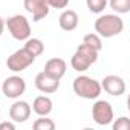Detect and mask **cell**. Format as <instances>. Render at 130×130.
Masks as SVG:
<instances>
[{
	"label": "cell",
	"mask_w": 130,
	"mask_h": 130,
	"mask_svg": "<svg viewBox=\"0 0 130 130\" xmlns=\"http://www.w3.org/2000/svg\"><path fill=\"white\" fill-rule=\"evenodd\" d=\"M77 52H80L83 57H86L92 64H93V63H96V60H98V51H95V49L89 47V46H87V44H84V43H81V44L77 47Z\"/></svg>",
	"instance_id": "e0dca14e"
},
{
	"label": "cell",
	"mask_w": 130,
	"mask_h": 130,
	"mask_svg": "<svg viewBox=\"0 0 130 130\" xmlns=\"http://www.w3.org/2000/svg\"><path fill=\"white\" fill-rule=\"evenodd\" d=\"M83 43H84V44H87L89 47H92V49L98 51V52L103 49V40H101V37H100L96 32L86 34V35L83 37Z\"/></svg>",
	"instance_id": "2e32d148"
},
{
	"label": "cell",
	"mask_w": 130,
	"mask_h": 130,
	"mask_svg": "<svg viewBox=\"0 0 130 130\" xmlns=\"http://www.w3.org/2000/svg\"><path fill=\"white\" fill-rule=\"evenodd\" d=\"M86 3H87V8L90 12L100 14L104 11V8L107 5V0H86Z\"/></svg>",
	"instance_id": "ffe728a7"
},
{
	"label": "cell",
	"mask_w": 130,
	"mask_h": 130,
	"mask_svg": "<svg viewBox=\"0 0 130 130\" xmlns=\"http://www.w3.org/2000/svg\"><path fill=\"white\" fill-rule=\"evenodd\" d=\"M31 106L26 101H15L11 107H9V118L14 122H26L31 116Z\"/></svg>",
	"instance_id": "30bf717a"
},
{
	"label": "cell",
	"mask_w": 130,
	"mask_h": 130,
	"mask_svg": "<svg viewBox=\"0 0 130 130\" xmlns=\"http://www.w3.org/2000/svg\"><path fill=\"white\" fill-rule=\"evenodd\" d=\"M72 87H74V92L80 98H84V100H96L103 92L100 81H96L95 78L87 77V75L77 77L74 80Z\"/></svg>",
	"instance_id": "7a4b0ae2"
},
{
	"label": "cell",
	"mask_w": 130,
	"mask_h": 130,
	"mask_svg": "<svg viewBox=\"0 0 130 130\" xmlns=\"http://www.w3.org/2000/svg\"><path fill=\"white\" fill-rule=\"evenodd\" d=\"M0 130H15V124L14 121H5V122H0Z\"/></svg>",
	"instance_id": "603a6c76"
},
{
	"label": "cell",
	"mask_w": 130,
	"mask_h": 130,
	"mask_svg": "<svg viewBox=\"0 0 130 130\" xmlns=\"http://www.w3.org/2000/svg\"><path fill=\"white\" fill-rule=\"evenodd\" d=\"M71 66H72V69L77 71V72H86V71L92 66V63H90L86 57H83L80 52L75 51V54H74L72 58H71Z\"/></svg>",
	"instance_id": "5bb4252c"
},
{
	"label": "cell",
	"mask_w": 130,
	"mask_h": 130,
	"mask_svg": "<svg viewBox=\"0 0 130 130\" xmlns=\"http://www.w3.org/2000/svg\"><path fill=\"white\" fill-rule=\"evenodd\" d=\"M23 47H25L26 51H29L35 58L40 57V55L44 52V43H43L40 38H34V37H32V38L29 37L28 40H25V46H23Z\"/></svg>",
	"instance_id": "9a60e30c"
},
{
	"label": "cell",
	"mask_w": 130,
	"mask_h": 130,
	"mask_svg": "<svg viewBox=\"0 0 130 130\" xmlns=\"http://www.w3.org/2000/svg\"><path fill=\"white\" fill-rule=\"evenodd\" d=\"M0 87H2V92H3V95L6 98L17 100L25 93L26 81L19 75H12V77H8L2 84H0Z\"/></svg>",
	"instance_id": "5b68a950"
},
{
	"label": "cell",
	"mask_w": 130,
	"mask_h": 130,
	"mask_svg": "<svg viewBox=\"0 0 130 130\" xmlns=\"http://www.w3.org/2000/svg\"><path fill=\"white\" fill-rule=\"evenodd\" d=\"M34 61H35V57L29 51H26L25 47H22V49L15 51L14 54H11L8 57L6 66L12 72H23V71H26L31 66Z\"/></svg>",
	"instance_id": "277c9868"
},
{
	"label": "cell",
	"mask_w": 130,
	"mask_h": 130,
	"mask_svg": "<svg viewBox=\"0 0 130 130\" xmlns=\"http://www.w3.org/2000/svg\"><path fill=\"white\" fill-rule=\"evenodd\" d=\"M110 8L116 14H127L130 11V0H110Z\"/></svg>",
	"instance_id": "d6986e66"
},
{
	"label": "cell",
	"mask_w": 130,
	"mask_h": 130,
	"mask_svg": "<svg viewBox=\"0 0 130 130\" xmlns=\"http://www.w3.org/2000/svg\"><path fill=\"white\" fill-rule=\"evenodd\" d=\"M23 5H25V9L29 14H32L34 22H40V20H43L49 15L51 8L46 5L44 0H25Z\"/></svg>",
	"instance_id": "ba28073f"
},
{
	"label": "cell",
	"mask_w": 130,
	"mask_h": 130,
	"mask_svg": "<svg viewBox=\"0 0 130 130\" xmlns=\"http://www.w3.org/2000/svg\"><path fill=\"white\" fill-rule=\"evenodd\" d=\"M44 2L49 8H55V9H64L69 5V0H44Z\"/></svg>",
	"instance_id": "7402d4cb"
},
{
	"label": "cell",
	"mask_w": 130,
	"mask_h": 130,
	"mask_svg": "<svg viewBox=\"0 0 130 130\" xmlns=\"http://www.w3.org/2000/svg\"><path fill=\"white\" fill-rule=\"evenodd\" d=\"M5 26L8 28L12 38L19 40V41H25L31 37V25H29L28 19L22 14H15V15L9 17L5 22Z\"/></svg>",
	"instance_id": "3957f363"
},
{
	"label": "cell",
	"mask_w": 130,
	"mask_h": 130,
	"mask_svg": "<svg viewBox=\"0 0 130 130\" xmlns=\"http://www.w3.org/2000/svg\"><path fill=\"white\" fill-rule=\"evenodd\" d=\"M100 84L101 89L112 96H121L125 92V81L118 75H106Z\"/></svg>",
	"instance_id": "52a82bcc"
},
{
	"label": "cell",
	"mask_w": 130,
	"mask_h": 130,
	"mask_svg": "<svg viewBox=\"0 0 130 130\" xmlns=\"http://www.w3.org/2000/svg\"><path fill=\"white\" fill-rule=\"evenodd\" d=\"M112 127H113V130H128L130 128V119L127 116H121L112 124Z\"/></svg>",
	"instance_id": "44dd1931"
},
{
	"label": "cell",
	"mask_w": 130,
	"mask_h": 130,
	"mask_svg": "<svg viewBox=\"0 0 130 130\" xmlns=\"http://www.w3.org/2000/svg\"><path fill=\"white\" fill-rule=\"evenodd\" d=\"M124 31V22L119 14H104L95 20V32L103 38H112Z\"/></svg>",
	"instance_id": "6da1fadb"
},
{
	"label": "cell",
	"mask_w": 130,
	"mask_h": 130,
	"mask_svg": "<svg viewBox=\"0 0 130 130\" xmlns=\"http://www.w3.org/2000/svg\"><path fill=\"white\" fill-rule=\"evenodd\" d=\"M66 71H68V64L63 58H51L46 61L44 64V71L47 75H51L52 78H57V80H61L64 75H66Z\"/></svg>",
	"instance_id": "8fae6325"
},
{
	"label": "cell",
	"mask_w": 130,
	"mask_h": 130,
	"mask_svg": "<svg viewBox=\"0 0 130 130\" xmlns=\"http://www.w3.org/2000/svg\"><path fill=\"white\" fill-rule=\"evenodd\" d=\"M78 14L74 11V9H64L58 19V25L63 31H66V32H71L74 31L77 26H78Z\"/></svg>",
	"instance_id": "7c38bea8"
},
{
	"label": "cell",
	"mask_w": 130,
	"mask_h": 130,
	"mask_svg": "<svg viewBox=\"0 0 130 130\" xmlns=\"http://www.w3.org/2000/svg\"><path fill=\"white\" fill-rule=\"evenodd\" d=\"M3 31H5V20L0 17V35L3 34Z\"/></svg>",
	"instance_id": "cb8c5ba5"
},
{
	"label": "cell",
	"mask_w": 130,
	"mask_h": 130,
	"mask_svg": "<svg viewBox=\"0 0 130 130\" xmlns=\"http://www.w3.org/2000/svg\"><path fill=\"white\" fill-rule=\"evenodd\" d=\"M32 127H34V130H54L55 128V122L51 118L41 116V118H37L34 121Z\"/></svg>",
	"instance_id": "ac0fdd59"
},
{
	"label": "cell",
	"mask_w": 130,
	"mask_h": 130,
	"mask_svg": "<svg viewBox=\"0 0 130 130\" xmlns=\"http://www.w3.org/2000/svg\"><path fill=\"white\" fill-rule=\"evenodd\" d=\"M92 118L98 125H109L113 121V107L106 100H98L92 107Z\"/></svg>",
	"instance_id": "8992f818"
},
{
	"label": "cell",
	"mask_w": 130,
	"mask_h": 130,
	"mask_svg": "<svg viewBox=\"0 0 130 130\" xmlns=\"http://www.w3.org/2000/svg\"><path fill=\"white\" fill-rule=\"evenodd\" d=\"M35 87L41 92V93H54L60 89V80L52 78L51 75H47L46 72H40L35 77Z\"/></svg>",
	"instance_id": "9c48e42d"
},
{
	"label": "cell",
	"mask_w": 130,
	"mask_h": 130,
	"mask_svg": "<svg viewBox=\"0 0 130 130\" xmlns=\"http://www.w3.org/2000/svg\"><path fill=\"white\" fill-rule=\"evenodd\" d=\"M31 109H32L38 116H47V115L52 112V109H54V103H52V100H51L49 96L40 95V96H37V98L34 100Z\"/></svg>",
	"instance_id": "4fadbf2b"
}]
</instances>
